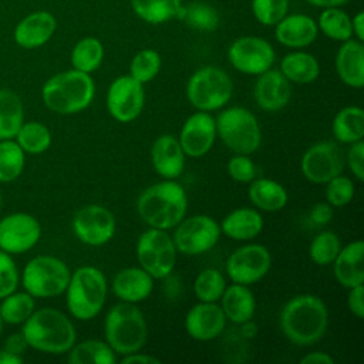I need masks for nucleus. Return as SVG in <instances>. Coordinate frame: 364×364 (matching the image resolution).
<instances>
[{
	"label": "nucleus",
	"mask_w": 364,
	"mask_h": 364,
	"mask_svg": "<svg viewBox=\"0 0 364 364\" xmlns=\"http://www.w3.org/2000/svg\"><path fill=\"white\" fill-rule=\"evenodd\" d=\"M279 324L290 343L301 347L311 346L328 327V309L314 294H297L283 306Z\"/></svg>",
	"instance_id": "f257e3e1"
},
{
	"label": "nucleus",
	"mask_w": 364,
	"mask_h": 364,
	"mask_svg": "<svg viewBox=\"0 0 364 364\" xmlns=\"http://www.w3.org/2000/svg\"><path fill=\"white\" fill-rule=\"evenodd\" d=\"M136 212L149 228L173 229L186 216V192L175 179H164L149 185L139 193Z\"/></svg>",
	"instance_id": "f03ea898"
},
{
	"label": "nucleus",
	"mask_w": 364,
	"mask_h": 364,
	"mask_svg": "<svg viewBox=\"0 0 364 364\" xmlns=\"http://www.w3.org/2000/svg\"><path fill=\"white\" fill-rule=\"evenodd\" d=\"M21 333L28 347L47 354H64L77 341L73 321L53 307L34 310L23 323Z\"/></svg>",
	"instance_id": "7ed1b4c3"
},
{
	"label": "nucleus",
	"mask_w": 364,
	"mask_h": 364,
	"mask_svg": "<svg viewBox=\"0 0 364 364\" xmlns=\"http://www.w3.org/2000/svg\"><path fill=\"white\" fill-rule=\"evenodd\" d=\"M95 97V84L90 74L67 70L50 77L43 88L44 105L55 114L73 115L88 108Z\"/></svg>",
	"instance_id": "20e7f679"
},
{
	"label": "nucleus",
	"mask_w": 364,
	"mask_h": 364,
	"mask_svg": "<svg viewBox=\"0 0 364 364\" xmlns=\"http://www.w3.org/2000/svg\"><path fill=\"white\" fill-rule=\"evenodd\" d=\"M107 277L95 266H80L71 272L65 303L70 314L81 321H88L100 314L107 300Z\"/></svg>",
	"instance_id": "39448f33"
},
{
	"label": "nucleus",
	"mask_w": 364,
	"mask_h": 364,
	"mask_svg": "<svg viewBox=\"0 0 364 364\" xmlns=\"http://www.w3.org/2000/svg\"><path fill=\"white\" fill-rule=\"evenodd\" d=\"M104 334L111 348L125 355L144 348L148 340V324L136 304L119 301L105 316Z\"/></svg>",
	"instance_id": "423d86ee"
},
{
	"label": "nucleus",
	"mask_w": 364,
	"mask_h": 364,
	"mask_svg": "<svg viewBox=\"0 0 364 364\" xmlns=\"http://www.w3.org/2000/svg\"><path fill=\"white\" fill-rule=\"evenodd\" d=\"M216 134L233 152L252 155L262 142V129L257 118L245 107H229L215 118Z\"/></svg>",
	"instance_id": "0eeeda50"
},
{
	"label": "nucleus",
	"mask_w": 364,
	"mask_h": 364,
	"mask_svg": "<svg viewBox=\"0 0 364 364\" xmlns=\"http://www.w3.org/2000/svg\"><path fill=\"white\" fill-rule=\"evenodd\" d=\"M70 276V267L60 257L38 255L24 266L21 284L34 299H51L65 291Z\"/></svg>",
	"instance_id": "6e6552de"
},
{
	"label": "nucleus",
	"mask_w": 364,
	"mask_h": 364,
	"mask_svg": "<svg viewBox=\"0 0 364 364\" xmlns=\"http://www.w3.org/2000/svg\"><path fill=\"white\" fill-rule=\"evenodd\" d=\"M233 94L229 74L216 65L196 70L186 82V98L196 111L212 112L225 107Z\"/></svg>",
	"instance_id": "1a4fd4ad"
},
{
	"label": "nucleus",
	"mask_w": 364,
	"mask_h": 364,
	"mask_svg": "<svg viewBox=\"0 0 364 364\" xmlns=\"http://www.w3.org/2000/svg\"><path fill=\"white\" fill-rule=\"evenodd\" d=\"M135 256L139 267L154 279H165L175 269L178 252L168 230L148 228L136 240Z\"/></svg>",
	"instance_id": "9d476101"
},
{
	"label": "nucleus",
	"mask_w": 364,
	"mask_h": 364,
	"mask_svg": "<svg viewBox=\"0 0 364 364\" xmlns=\"http://www.w3.org/2000/svg\"><path fill=\"white\" fill-rule=\"evenodd\" d=\"M176 252L185 256H199L216 246L220 237L219 223L209 215L185 216L173 228Z\"/></svg>",
	"instance_id": "9b49d317"
},
{
	"label": "nucleus",
	"mask_w": 364,
	"mask_h": 364,
	"mask_svg": "<svg viewBox=\"0 0 364 364\" xmlns=\"http://www.w3.org/2000/svg\"><path fill=\"white\" fill-rule=\"evenodd\" d=\"M272 267L269 249L259 243H247L235 249L226 262V274L232 283L255 284L260 282Z\"/></svg>",
	"instance_id": "f8f14e48"
},
{
	"label": "nucleus",
	"mask_w": 364,
	"mask_h": 364,
	"mask_svg": "<svg viewBox=\"0 0 364 364\" xmlns=\"http://www.w3.org/2000/svg\"><path fill=\"white\" fill-rule=\"evenodd\" d=\"M346 161L341 148L333 141H320L309 146L300 159L303 176L317 185H324L331 178L343 173Z\"/></svg>",
	"instance_id": "ddd939ff"
},
{
	"label": "nucleus",
	"mask_w": 364,
	"mask_h": 364,
	"mask_svg": "<svg viewBox=\"0 0 364 364\" xmlns=\"http://www.w3.org/2000/svg\"><path fill=\"white\" fill-rule=\"evenodd\" d=\"M276 54L269 41L256 36L236 38L228 48V60L235 70L247 75H259L273 67Z\"/></svg>",
	"instance_id": "4468645a"
},
{
	"label": "nucleus",
	"mask_w": 364,
	"mask_h": 364,
	"mask_svg": "<svg viewBox=\"0 0 364 364\" xmlns=\"http://www.w3.org/2000/svg\"><path fill=\"white\" fill-rule=\"evenodd\" d=\"M117 229L114 213L97 203L80 208L73 218V232L77 239L88 246H102L108 243Z\"/></svg>",
	"instance_id": "2eb2a0df"
},
{
	"label": "nucleus",
	"mask_w": 364,
	"mask_h": 364,
	"mask_svg": "<svg viewBox=\"0 0 364 364\" xmlns=\"http://www.w3.org/2000/svg\"><path fill=\"white\" fill-rule=\"evenodd\" d=\"M108 114L118 122H132L136 119L145 105L144 84L128 75L117 77L107 91Z\"/></svg>",
	"instance_id": "dca6fc26"
},
{
	"label": "nucleus",
	"mask_w": 364,
	"mask_h": 364,
	"mask_svg": "<svg viewBox=\"0 0 364 364\" xmlns=\"http://www.w3.org/2000/svg\"><path fill=\"white\" fill-rule=\"evenodd\" d=\"M41 225L36 216L14 212L0 219V249L10 255H21L37 245Z\"/></svg>",
	"instance_id": "f3484780"
},
{
	"label": "nucleus",
	"mask_w": 364,
	"mask_h": 364,
	"mask_svg": "<svg viewBox=\"0 0 364 364\" xmlns=\"http://www.w3.org/2000/svg\"><path fill=\"white\" fill-rule=\"evenodd\" d=\"M216 136L215 117L206 111H196L185 119L178 141L186 156L200 158L212 149Z\"/></svg>",
	"instance_id": "a211bd4d"
},
{
	"label": "nucleus",
	"mask_w": 364,
	"mask_h": 364,
	"mask_svg": "<svg viewBox=\"0 0 364 364\" xmlns=\"http://www.w3.org/2000/svg\"><path fill=\"white\" fill-rule=\"evenodd\" d=\"M225 313L218 303L199 301L185 316L186 334L196 341H210L219 337L226 327Z\"/></svg>",
	"instance_id": "6ab92c4d"
},
{
	"label": "nucleus",
	"mask_w": 364,
	"mask_h": 364,
	"mask_svg": "<svg viewBox=\"0 0 364 364\" xmlns=\"http://www.w3.org/2000/svg\"><path fill=\"white\" fill-rule=\"evenodd\" d=\"M253 98L257 107L266 112L280 111L291 98L290 81L280 70L269 68L257 75L253 87Z\"/></svg>",
	"instance_id": "aec40b11"
},
{
	"label": "nucleus",
	"mask_w": 364,
	"mask_h": 364,
	"mask_svg": "<svg viewBox=\"0 0 364 364\" xmlns=\"http://www.w3.org/2000/svg\"><path fill=\"white\" fill-rule=\"evenodd\" d=\"M185 152L176 136L159 135L151 146V161L155 172L164 179H176L185 169Z\"/></svg>",
	"instance_id": "412c9836"
},
{
	"label": "nucleus",
	"mask_w": 364,
	"mask_h": 364,
	"mask_svg": "<svg viewBox=\"0 0 364 364\" xmlns=\"http://www.w3.org/2000/svg\"><path fill=\"white\" fill-rule=\"evenodd\" d=\"M55 28V17L48 11L38 10L17 23L13 37L21 48L33 50L44 46L53 37Z\"/></svg>",
	"instance_id": "4be33fe9"
},
{
	"label": "nucleus",
	"mask_w": 364,
	"mask_h": 364,
	"mask_svg": "<svg viewBox=\"0 0 364 364\" xmlns=\"http://www.w3.org/2000/svg\"><path fill=\"white\" fill-rule=\"evenodd\" d=\"M154 280L155 279L139 266L125 267L115 273L111 289L119 301L136 304L151 296Z\"/></svg>",
	"instance_id": "5701e85b"
},
{
	"label": "nucleus",
	"mask_w": 364,
	"mask_h": 364,
	"mask_svg": "<svg viewBox=\"0 0 364 364\" xmlns=\"http://www.w3.org/2000/svg\"><path fill=\"white\" fill-rule=\"evenodd\" d=\"M276 40L289 48H304L310 46L317 34V23L307 14H290L284 16L279 23L274 24Z\"/></svg>",
	"instance_id": "b1692460"
},
{
	"label": "nucleus",
	"mask_w": 364,
	"mask_h": 364,
	"mask_svg": "<svg viewBox=\"0 0 364 364\" xmlns=\"http://www.w3.org/2000/svg\"><path fill=\"white\" fill-rule=\"evenodd\" d=\"M364 243L363 240L350 242L341 246L334 259L333 273L336 280L344 287L351 289L364 283Z\"/></svg>",
	"instance_id": "393cba45"
},
{
	"label": "nucleus",
	"mask_w": 364,
	"mask_h": 364,
	"mask_svg": "<svg viewBox=\"0 0 364 364\" xmlns=\"http://www.w3.org/2000/svg\"><path fill=\"white\" fill-rule=\"evenodd\" d=\"M336 73L341 82L351 88L364 85V46L363 41L348 38L336 54Z\"/></svg>",
	"instance_id": "a878e982"
},
{
	"label": "nucleus",
	"mask_w": 364,
	"mask_h": 364,
	"mask_svg": "<svg viewBox=\"0 0 364 364\" xmlns=\"http://www.w3.org/2000/svg\"><path fill=\"white\" fill-rule=\"evenodd\" d=\"M263 216L255 208H237L229 212L219 223L220 232L232 240L246 242L255 239L263 230Z\"/></svg>",
	"instance_id": "bb28decb"
},
{
	"label": "nucleus",
	"mask_w": 364,
	"mask_h": 364,
	"mask_svg": "<svg viewBox=\"0 0 364 364\" xmlns=\"http://www.w3.org/2000/svg\"><path fill=\"white\" fill-rule=\"evenodd\" d=\"M220 307L228 321L240 326L253 318L256 299L249 286L232 283L226 286L220 297Z\"/></svg>",
	"instance_id": "cd10ccee"
},
{
	"label": "nucleus",
	"mask_w": 364,
	"mask_h": 364,
	"mask_svg": "<svg viewBox=\"0 0 364 364\" xmlns=\"http://www.w3.org/2000/svg\"><path fill=\"white\" fill-rule=\"evenodd\" d=\"M247 196L257 210L277 212L289 202L287 189L270 178H255L249 182Z\"/></svg>",
	"instance_id": "c85d7f7f"
},
{
	"label": "nucleus",
	"mask_w": 364,
	"mask_h": 364,
	"mask_svg": "<svg viewBox=\"0 0 364 364\" xmlns=\"http://www.w3.org/2000/svg\"><path fill=\"white\" fill-rule=\"evenodd\" d=\"M280 73L294 84H310L320 74L317 58L306 51H293L280 61Z\"/></svg>",
	"instance_id": "c756f323"
},
{
	"label": "nucleus",
	"mask_w": 364,
	"mask_h": 364,
	"mask_svg": "<svg viewBox=\"0 0 364 364\" xmlns=\"http://www.w3.org/2000/svg\"><path fill=\"white\" fill-rule=\"evenodd\" d=\"M334 138L341 144H353L363 141L364 136V111L357 105L341 108L331 124Z\"/></svg>",
	"instance_id": "7c9ffc66"
},
{
	"label": "nucleus",
	"mask_w": 364,
	"mask_h": 364,
	"mask_svg": "<svg viewBox=\"0 0 364 364\" xmlns=\"http://www.w3.org/2000/svg\"><path fill=\"white\" fill-rule=\"evenodd\" d=\"M24 122L21 98L9 88H0V141L14 139Z\"/></svg>",
	"instance_id": "2f4dec72"
},
{
	"label": "nucleus",
	"mask_w": 364,
	"mask_h": 364,
	"mask_svg": "<svg viewBox=\"0 0 364 364\" xmlns=\"http://www.w3.org/2000/svg\"><path fill=\"white\" fill-rule=\"evenodd\" d=\"M67 361L71 364H114L117 363V353L107 341L90 338L74 343L67 351Z\"/></svg>",
	"instance_id": "473e14b6"
},
{
	"label": "nucleus",
	"mask_w": 364,
	"mask_h": 364,
	"mask_svg": "<svg viewBox=\"0 0 364 364\" xmlns=\"http://www.w3.org/2000/svg\"><path fill=\"white\" fill-rule=\"evenodd\" d=\"M131 6L135 14L149 24L181 18L183 11L182 0H131Z\"/></svg>",
	"instance_id": "72a5a7b5"
},
{
	"label": "nucleus",
	"mask_w": 364,
	"mask_h": 364,
	"mask_svg": "<svg viewBox=\"0 0 364 364\" xmlns=\"http://www.w3.org/2000/svg\"><path fill=\"white\" fill-rule=\"evenodd\" d=\"M70 58L74 70L91 74L102 64L104 46L95 37H84L74 46Z\"/></svg>",
	"instance_id": "f704fd0d"
},
{
	"label": "nucleus",
	"mask_w": 364,
	"mask_h": 364,
	"mask_svg": "<svg viewBox=\"0 0 364 364\" xmlns=\"http://www.w3.org/2000/svg\"><path fill=\"white\" fill-rule=\"evenodd\" d=\"M36 310L34 297L24 291H13L1 299L0 303V316L3 323L17 326L23 324L31 313Z\"/></svg>",
	"instance_id": "c9c22d12"
},
{
	"label": "nucleus",
	"mask_w": 364,
	"mask_h": 364,
	"mask_svg": "<svg viewBox=\"0 0 364 364\" xmlns=\"http://www.w3.org/2000/svg\"><path fill=\"white\" fill-rule=\"evenodd\" d=\"M14 139L26 154L31 155L46 152L53 141L48 127L40 121H24Z\"/></svg>",
	"instance_id": "e433bc0d"
},
{
	"label": "nucleus",
	"mask_w": 364,
	"mask_h": 364,
	"mask_svg": "<svg viewBox=\"0 0 364 364\" xmlns=\"http://www.w3.org/2000/svg\"><path fill=\"white\" fill-rule=\"evenodd\" d=\"M318 30L328 38L336 41H346L353 37L351 18L350 16L338 7L323 9L318 23Z\"/></svg>",
	"instance_id": "4c0bfd02"
},
{
	"label": "nucleus",
	"mask_w": 364,
	"mask_h": 364,
	"mask_svg": "<svg viewBox=\"0 0 364 364\" xmlns=\"http://www.w3.org/2000/svg\"><path fill=\"white\" fill-rule=\"evenodd\" d=\"M26 165V152L16 139L0 141V182L7 183L16 181Z\"/></svg>",
	"instance_id": "58836bf2"
},
{
	"label": "nucleus",
	"mask_w": 364,
	"mask_h": 364,
	"mask_svg": "<svg viewBox=\"0 0 364 364\" xmlns=\"http://www.w3.org/2000/svg\"><path fill=\"white\" fill-rule=\"evenodd\" d=\"M226 277L222 272L213 267L203 269L198 273L193 282V291L199 301L218 303L226 289Z\"/></svg>",
	"instance_id": "ea45409f"
},
{
	"label": "nucleus",
	"mask_w": 364,
	"mask_h": 364,
	"mask_svg": "<svg viewBox=\"0 0 364 364\" xmlns=\"http://www.w3.org/2000/svg\"><path fill=\"white\" fill-rule=\"evenodd\" d=\"M341 249L340 237L331 230L317 233L309 246V256L317 266H328L334 262Z\"/></svg>",
	"instance_id": "a19ab883"
},
{
	"label": "nucleus",
	"mask_w": 364,
	"mask_h": 364,
	"mask_svg": "<svg viewBox=\"0 0 364 364\" xmlns=\"http://www.w3.org/2000/svg\"><path fill=\"white\" fill-rule=\"evenodd\" d=\"M161 65L162 61L158 51L144 48L132 57L129 64V75L145 85L159 74Z\"/></svg>",
	"instance_id": "79ce46f5"
},
{
	"label": "nucleus",
	"mask_w": 364,
	"mask_h": 364,
	"mask_svg": "<svg viewBox=\"0 0 364 364\" xmlns=\"http://www.w3.org/2000/svg\"><path fill=\"white\" fill-rule=\"evenodd\" d=\"M182 20L199 31H213L219 26V16L216 10L202 1H193L188 6H183Z\"/></svg>",
	"instance_id": "37998d69"
},
{
	"label": "nucleus",
	"mask_w": 364,
	"mask_h": 364,
	"mask_svg": "<svg viewBox=\"0 0 364 364\" xmlns=\"http://www.w3.org/2000/svg\"><path fill=\"white\" fill-rule=\"evenodd\" d=\"M326 185V202L333 208H341L348 205L354 198V183L353 181L340 173L331 178Z\"/></svg>",
	"instance_id": "c03bdc74"
},
{
	"label": "nucleus",
	"mask_w": 364,
	"mask_h": 364,
	"mask_svg": "<svg viewBox=\"0 0 364 364\" xmlns=\"http://www.w3.org/2000/svg\"><path fill=\"white\" fill-rule=\"evenodd\" d=\"M289 0H252V11L263 26H274L286 14Z\"/></svg>",
	"instance_id": "a18cd8bd"
},
{
	"label": "nucleus",
	"mask_w": 364,
	"mask_h": 364,
	"mask_svg": "<svg viewBox=\"0 0 364 364\" xmlns=\"http://www.w3.org/2000/svg\"><path fill=\"white\" fill-rule=\"evenodd\" d=\"M20 273L11 255L0 249V300L17 290Z\"/></svg>",
	"instance_id": "49530a36"
},
{
	"label": "nucleus",
	"mask_w": 364,
	"mask_h": 364,
	"mask_svg": "<svg viewBox=\"0 0 364 364\" xmlns=\"http://www.w3.org/2000/svg\"><path fill=\"white\" fill-rule=\"evenodd\" d=\"M228 175L239 183H249L256 178V166L249 155L235 154L226 164Z\"/></svg>",
	"instance_id": "de8ad7c7"
},
{
	"label": "nucleus",
	"mask_w": 364,
	"mask_h": 364,
	"mask_svg": "<svg viewBox=\"0 0 364 364\" xmlns=\"http://www.w3.org/2000/svg\"><path fill=\"white\" fill-rule=\"evenodd\" d=\"M344 161L358 182L364 179V142L357 141L350 144Z\"/></svg>",
	"instance_id": "09e8293b"
},
{
	"label": "nucleus",
	"mask_w": 364,
	"mask_h": 364,
	"mask_svg": "<svg viewBox=\"0 0 364 364\" xmlns=\"http://www.w3.org/2000/svg\"><path fill=\"white\" fill-rule=\"evenodd\" d=\"M347 307L353 316L357 318L364 317V287L363 284L348 289Z\"/></svg>",
	"instance_id": "8fccbe9b"
},
{
	"label": "nucleus",
	"mask_w": 364,
	"mask_h": 364,
	"mask_svg": "<svg viewBox=\"0 0 364 364\" xmlns=\"http://www.w3.org/2000/svg\"><path fill=\"white\" fill-rule=\"evenodd\" d=\"M333 218V206H330L327 202H318L313 205V208L309 212V220L314 226H324L327 225Z\"/></svg>",
	"instance_id": "3c124183"
},
{
	"label": "nucleus",
	"mask_w": 364,
	"mask_h": 364,
	"mask_svg": "<svg viewBox=\"0 0 364 364\" xmlns=\"http://www.w3.org/2000/svg\"><path fill=\"white\" fill-rule=\"evenodd\" d=\"M27 347H28L27 341H26V338H24L21 331L9 336L6 338V343H4V350L6 351H9V353H11L14 355H20V357L23 355V353L26 351Z\"/></svg>",
	"instance_id": "603ef678"
},
{
	"label": "nucleus",
	"mask_w": 364,
	"mask_h": 364,
	"mask_svg": "<svg viewBox=\"0 0 364 364\" xmlns=\"http://www.w3.org/2000/svg\"><path fill=\"white\" fill-rule=\"evenodd\" d=\"M121 364H159L161 360L158 357H154L151 354H145V353H141L139 351H135V353H129V354H125L122 355Z\"/></svg>",
	"instance_id": "864d4df0"
},
{
	"label": "nucleus",
	"mask_w": 364,
	"mask_h": 364,
	"mask_svg": "<svg viewBox=\"0 0 364 364\" xmlns=\"http://www.w3.org/2000/svg\"><path fill=\"white\" fill-rule=\"evenodd\" d=\"M336 360L326 351H313L300 358V364H333Z\"/></svg>",
	"instance_id": "5fc2aeb1"
},
{
	"label": "nucleus",
	"mask_w": 364,
	"mask_h": 364,
	"mask_svg": "<svg viewBox=\"0 0 364 364\" xmlns=\"http://www.w3.org/2000/svg\"><path fill=\"white\" fill-rule=\"evenodd\" d=\"M351 28H353V36H355V40L363 41L364 40V13L363 11H358L351 18Z\"/></svg>",
	"instance_id": "6e6d98bb"
},
{
	"label": "nucleus",
	"mask_w": 364,
	"mask_h": 364,
	"mask_svg": "<svg viewBox=\"0 0 364 364\" xmlns=\"http://www.w3.org/2000/svg\"><path fill=\"white\" fill-rule=\"evenodd\" d=\"M311 6L327 9V7H338L341 4H346L348 0H306Z\"/></svg>",
	"instance_id": "4d7b16f0"
},
{
	"label": "nucleus",
	"mask_w": 364,
	"mask_h": 364,
	"mask_svg": "<svg viewBox=\"0 0 364 364\" xmlns=\"http://www.w3.org/2000/svg\"><path fill=\"white\" fill-rule=\"evenodd\" d=\"M20 363H23V357L14 355L6 351L4 348L0 351V364H20Z\"/></svg>",
	"instance_id": "13d9d810"
},
{
	"label": "nucleus",
	"mask_w": 364,
	"mask_h": 364,
	"mask_svg": "<svg viewBox=\"0 0 364 364\" xmlns=\"http://www.w3.org/2000/svg\"><path fill=\"white\" fill-rule=\"evenodd\" d=\"M1 330H3V320H1V316H0V334H1Z\"/></svg>",
	"instance_id": "bf43d9fd"
},
{
	"label": "nucleus",
	"mask_w": 364,
	"mask_h": 364,
	"mask_svg": "<svg viewBox=\"0 0 364 364\" xmlns=\"http://www.w3.org/2000/svg\"><path fill=\"white\" fill-rule=\"evenodd\" d=\"M0 209H1V195H0Z\"/></svg>",
	"instance_id": "052dcab7"
}]
</instances>
